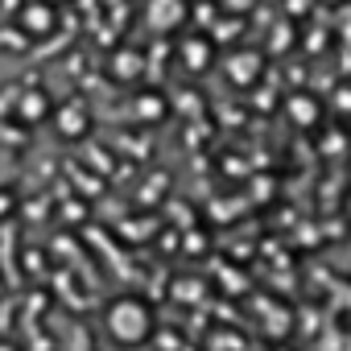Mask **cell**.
I'll list each match as a JSON object with an SVG mask.
<instances>
[{
    "label": "cell",
    "mask_w": 351,
    "mask_h": 351,
    "mask_svg": "<svg viewBox=\"0 0 351 351\" xmlns=\"http://www.w3.org/2000/svg\"><path fill=\"white\" fill-rule=\"evenodd\" d=\"M289 5V13H302V9H310V0H285Z\"/></svg>",
    "instance_id": "10"
},
{
    "label": "cell",
    "mask_w": 351,
    "mask_h": 351,
    "mask_svg": "<svg viewBox=\"0 0 351 351\" xmlns=\"http://www.w3.org/2000/svg\"><path fill=\"white\" fill-rule=\"evenodd\" d=\"M136 112H141V120H161L165 116V99L161 95H141L136 99Z\"/></svg>",
    "instance_id": "9"
},
{
    "label": "cell",
    "mask_w": 351,
    "mask_h": 351,
    "mask_svg": "<svg viewBox=\"0 0 351 351\" xmlns=\"http://www.w3.org/2000/svg\"><path fill=\"white\" fill-rule=\"evenodd\" d=\"M289 120H293L298 128H314V124L322 120V104H318L314 95H293V99H289Z\"/></svg>",
    "instance_id": "8"
},
{
    "label": "cell",
    "mask_w": 351,
    "mask_h": 351,
    "mask_svg": "<svg viewBox=\"0 0 351 351\" xmlns=\"http://www.w3.org/2000/svg\"><path fill=\"white\" fill-rule=\"evenodd\" d=\"M50 120H54L58 136H66V141H83V136L91 132V112H87V104H79V99H71V104L54 108V112H50Z\"/></svg>",
    "instance_id": "4"
},
{
    "label": "cell",
    "mask_w": 351,
    "mask_h": 351,
    "mask_svg": "<svg viewBox=\"0 0 351 351\" xmlns=\"http://www.w3.org/2000/svg\"><path fill=\"white\" fill-rule=\"evenodd\" d=\"M17 25H21L25 38H50L58 29V13H54L50 0H29V5L17 13Z\"/></svg>",
    "instance_id": "2"
},
{
    "label": "cell",
    "mask_w": 351,
    "mask_h": 351,
    "mask_svg": "<svg viewBox=\"0 0 351 351\" xmlns=\"http://www.w3.org/2000/svg\"><path fill=\"white\" fill-rule=\"evenodd\" d=\"M104 326L120 347H141L153 335L157 318H153V306L141 293H120L104 306Z\"/></svg>",
    "instance_id": "1"
},
{
    "label": "cell",
    "mask_w": 351,
    "mask_h": 351,
    "mask_svg": "<svg viewBox=\"0 0 351 351\" xmlns=\"http://www.w3.org/2000/svg\"><path fill=\"white\" fill-rule=\"evenodd\" d=\"M50 112H54V104H50V95H46L42 87H29V91H21V95H17V116H21L25 124L50 120Z\"/></svg>",
    "instance_id": "7"
},
{
    "label": "cell",
    "mask_w": 351,
    "mask_h": 351,
    "mask_svg": "<svg viewBox=\"0 0 351 351\" xmlns=\"http://www.w3.org/2000/svg\"><path fill=\"white\" fill-rule=\"evenodd\" d=\"M261 71H265V54H261V50H232V58H228V79H232L236 87H252V83L261 79Z\"/></svg>",
    "instance_id": "6"
},
{
    "label": "cell",
    "mask_w": 351,
    "mask_h": 351,
    "mask_svg": "<svg viewBox=\"0 0 351 351\" xmlns=\"http://www.w3.org/2000/svg\"><path fill=\"white\" fill-rule=\"evenodd\" d=\"M149 29L153 34H173V29H182L186 17H191V5L186 0H149Z\"/></svg>",
    "instance_id": "3"
},
{
    "label": "cell",
    "mask_w": 351,
    "mask_h": 351,
    "mask_svg": "<svg viewBox=\"0 0 351 351\" xmlns=\"http://www.w3.org/2000/svg\"><path fill=\"white\" fill-rule=\"evenodd\" d=\"M178 58H182V66H186L191 75H203V71L215 62V42H211V34H191V38L182 42V50H178Z\"/></svg>",
    "instance_id": "5"
},
{
    "label": "cell",
    "mask_w": 351,
    "mask_h": 351,
    "mask_svg": "<svg viewBox=\"0 0 351 351\" xmlns=\"http://www.w3.org/2000/svg\"><path fill=\"white\" fill-rule=\"evenodd\" d=\"M50 5H66V0H50Z\"/></svg>",
    "instance_id": "11"
}]
</instances>
